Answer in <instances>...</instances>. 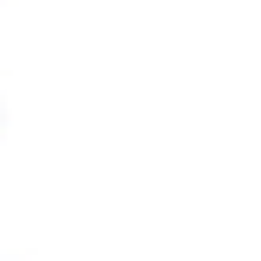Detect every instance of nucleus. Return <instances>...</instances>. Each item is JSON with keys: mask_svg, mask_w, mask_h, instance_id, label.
<instances>
[]
</instances>
